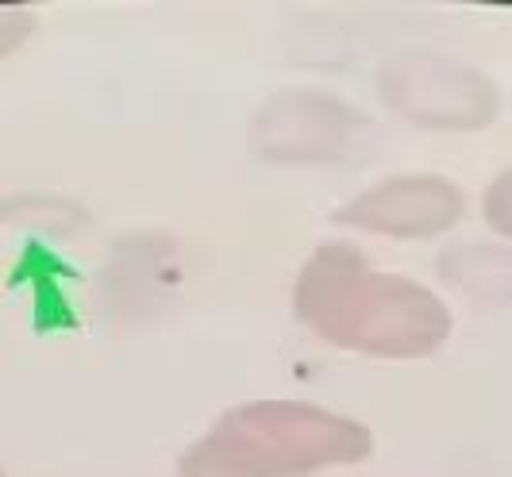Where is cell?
<instances>
[{"label": "cell", "mask_w": 512, "mask_h": 477, "mask_svg": "<svg viewBox=\"0 0 512 477\" xmlns=\"http://www.w3.org/2000/svg\"><path fill=\"white\" fill-rule=\"evenodd\" d=\"M482 220H486L489 231H493L501 243L512 247V166L501 170V174L486 185V193H482Z\"/></svg>", "instance_id": "cell-7"}, {"label": "cell", "mask_w": 512, "mask_h": 477, "mask_svg": "<svg viewBox=\"0 0 512 477\" xmlns=\"http://www.w3.org/2000/svg\"><path fill=\"white\" fill-rule=\"evenodd\" d=\"M293 316L335 351L409 362L451 339V304L424 281L378 270L347 243H320L293 281Z\"/></svg>", "instance_id": "cell-1"}, {"label": "cell", "mask_w": 512, "mask_h": 477, "mask_svg": "<svg viewBox=\"0 0 512 477\" xmlns=\"http://www.w3.org/2000/svg\"><path fill=\"white\" fill-rule=\"evenodd\" d=\"M27 27H31V20H27L24 12H0V58L24 43Z\"/></svg>", "instance_id": "cell-8"}, {"label": "cell", "mask_w": 512, "mask_h": 477, "mask_svg": "<svg viewBox=\"0 0 512 477\" xmlns=\"http://www.w3.org/2000/svg\"><path fill=\"white\" fill-rule=\"evenodd\" d=\"M378 101L424 131H482L501 112V89L478 66L439 51H397L374 74Z\"/></svg>", "instance_id": "cell-3"}, {"label": "cell", "mask_w": 512, "mask_h": 477, "mask_svg": "<svg viewBox=\"0 0 512 477\" xmlns=\"http://www.w3.org/2000/svg\"><path fill=\"white\" fill-rule=\"evenodd\" d=\"M370 116L320 89H282L247 120V147L270 166H343L370 151Z\"/></svg>", "instance_id": "cell-4"}, {"label": "cell", "mask_w": 512, "mask_h": 477, "mask_svg": "<svg viewBox=\"0 0 512 477\" xmlns=\"http://www.w3.org/2000/svg\"><path fill=\"white\" fill-rule=\"evenodd\" d=\"M374 454L370 427L312 401H247L216 416L178 458V477H312Z\"/></svg>", "instance_id": "cell-2"}, {"label": "cell", "mask_w": 512, "mask_h": 477, "mask_svg": "<svg viewBox=\"0 0 512 477\" xmlns=\"http://www.w3.org/2000/svg\"><path fill=\"white\" fill-rule=\"evenodd\" d=\"M439 281L482 308L512 304V247L509 243H451L436 258Z\"/></svg>", "instance_id": "cell-6"}, {"label": "cell", "mask_w": 512, "mask_h": 477, "mask_svg": "<svg viewBox=\"0 0 512 477\" xmlns=\"http://www.w3.org/2000/svg\"><path fill=\"white\" fill-rule=\"evenodd\" d=\"M0 477H4V470H0Z\"/></svg>", "instance_id": "cell-9"}, {"label": "cell", "mask_w": 512, "mask_h": 477, "mask_svg": "<svg viewBox=\"0 0 512 477\" xmlns=\"http://www.w3.org/2000/svg\"><path fill=\"white\" fill-rule=\"evenodd\" d=\"M466 216V193L443 174H393L359 189L335 208V224L382 235L393 243H428L455 231Z\"/></svg>", "instance_id": "cell-5"}]
</instances>
